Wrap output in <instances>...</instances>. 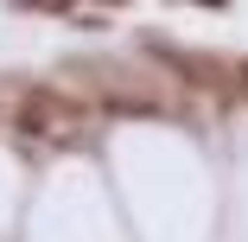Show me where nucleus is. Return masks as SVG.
I'll return each mask as SVG.
<instances>
[{"label":"nucleus","mask_w":248,"mask_h":242,"mask_svg":"<svg viewBox=\"0 0 248 242\" xmlns=\"http://www.w3.org/2000/svg\"><path fill=\"white\" fill-rule=\"evenodd\" d=\"M19 7H51V13H64L70 0H19Z\"/></svg>","instance_id":"nucleus-1"},{"label":"nucleus","mask_w":248,"mask_h":242,"mask_svg":"<svg viewBox=\"0 0 248 242\" xmlns=\"http://www.w3.org/2000/svg\"><path fill=\"white\" fill-rule=\"evenodd\" d=\"M197 7H229V0H197Z\"/></svg>","instance_id":"nucleus-2"},{"label":"nucleus","mask_w":248,"mask_h":242,"mask_svg":"<svg viewBox=\"0 0 248 242\" xmlns=\"http://www.w3.org/2000/svg\"><path fill=\"white\" fill-rule=\"evenodd\" d=\"M108 7H121V0H108Z\"/></svg>","instance_id":"nucleus-3"}]
</instances>
